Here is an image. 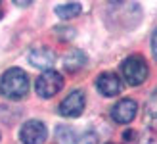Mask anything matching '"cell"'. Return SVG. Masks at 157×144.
<instances>
[{
  "instance_id": "cell-3",
  "label": "cell",
  "mask_w": 157,
  "mask_h": 144,
  "mask_svg": "<svg viewBox=\"0 0 157 144\" xmlns=\"http://www.w3.org/2000/svg\"><path fill=\"white\" fill-rule=\"evenodd\" d=\"M61 89H63V77L61 73L58 71H44V73L36 79L35 83V90L38 96H42V98H52V96H56Z\"/></svg>"
},
{
  "instance_id": "cell-9",
  "label": "cell",
  "mask_w": 157,
  "mask_h": 144,
  "mask_svg": "<svg viewBox=\"0 0 157 144\" xmlns=\"http://www.w3.org/2000/svg\"><path fill=\"white\" fill-rule=\"evenodd\" d=\"M84 63H86V56L81 50H71V52H67L65 58H63V67L67 71H77V69H81Z\"/></svg>"
},
{
  "instance_id": "cell-7",
  "label": "cell",
  "mask_w": 157,
  "mask_h": 144,
  "mask_svg": "<svg viewBox=\"0 0 157 144\" xmlns=\"http://www.w3.org/2000/svg\"><path fill=\"white\" fill-rule=\"evenodd\" d=\"M54 62H56V54H54L50 48H33L29 54V63L31 66H35L38 69H44V71H50Z\"/></svg>"
},
{
  "instance_id": "cell-8",
  "label": "cell",
  "mask_w": 157,
  "mask_h": 144,
  "mask_svg": "<svg viewBox=\"0 0 157 144\" xmlns=\"http://www.w3.org/2000/svg\"><path fill=\"white\" fill-rule=\"evenodd\" d=\"M96 89L104 96H115L121 92V79L117 77V73L105 71V73L98 75L96 79Z\"/></svg>"
},
{
  "instance_id": "cell-16",
  "label": "cell",
  "mask_w": 157,
  "mask_h": 144,
  "mask_svg": "<svg viewBox=\"0 0 157 144\" xmlns=\"http://www.w3.org/2000/svg\"><path fill=\"white\" fill-rule=\"evenodd\" d=\"M0 18H2V8H0Z\"/></svg>"
},
{
  "instance_id": "cell-13",
  "label": "cell",
  "mask_w": 157,
  "mask_h": 144,
  "mask_svg": "<svg viewBox=\"0 0 157 144\" xmlns=\"http://www.w3.org/2000/svg\"><path fill=\"white\" fill-rule=\"evenodd\" d=\"M73 29H65V27H56V35L59 38H73Z\"/></svg>"
},
{
  "instance_id": "cell-6",
  "label": "cell",
  "mask_w": 157,
  "mask_h": 144,
  "mask_svg": "<svg viewBox=\"0 0 157 144\" xmlns=\"http://www.w3.org/2000/svg\"><path fill=\"white\" fill-rule=\"evenodd\" d=\"M136 110H138V106H136L134 100L123 98L111 108V117H113V121L124 125V123H130L136 117Z\"/></svg>"
},
{
  "instance_id": "cell-10",
  "label": "cell",
  "mask_w": 157,
  "mask_h": 144,
  "mask_svg": "<svg viewBox=\"0 0 157 144\" xmlns=\"http://www.w3.org/2000/svg\"><path fill=\"white\" fill-rule=\"evenodd\" d=\"M81 12H82V6L78 4V2H69V4H59V6H56V15H59L61 19L77 18Z\"/></svg>"
},
{
  "instance_id": "cell-5",
  "label": "cell",
  "mask_w": 157,
  "mask_h": 144,
  "mask_svg": "<svg viewBox=\"0 0 157 144\" xmlns=\"http://www.w3.org/2000/svg\"><path fill=\"white\" fill-rule=\"evenodd\" d=\"M82 110H84V94L82 90H73V92H69L63 100H61L59 104V115H63V117H78L82 114Z\"/></svg>"
},
{
  "instance_id": "cell-4",
  "label": "cell",
  "mask_w": 157,
  "mask_h": 144,
  "mask_svg": "<svg viewBox=\"0 0 157 144\" xmlns=\"http://www.w3.org/2000/svg\"><path fill=\"white\" fill-rule=\"evenodd\" d=\"M48 137L46 125L38 119H31V121L23 123V127L19 129V138L23 144H42Z\"/></svg>"
},
{
  "instance_id": "cell-15",
  "label": "cell",
  "mask_w": 157,
  "mask_h": 144,
  "mask_svg": "<svg viewBox=\"0 0 157 144\" xmlns=\"http://www.w3.org/2000/svg\"><path fill=\"white\" fill-rule=\"evenodd\" d=\"M140 144H157V138H144Z\"/></svg>"
},
{
  "instance_id": "cell-12",
  "label": "cell",
  "mask_w": 157,
  "mask_h": 144,
  "mask_svg": "<svg viewBox=\"0 0 157 144\" xmlns=\"http://www.w3.org/2000/svg\"><path fill=\"white\" fill-rule=\"evenodd\" d=\"M146 111L151 119H157V92L150 98V102H147V106H146Z\"/></svg>"
},
{
  "instance_id": "cell-1",
  "label": "cell",
  "mask_w": 157,
  "mask_h": 144,
  "mask_svg": "<svg viewBox=\"0 0 157 144\" xmlns=\"http://www.w3.org/2000/svg\"><path fill=\"white\" fill-rule=\"evenodd\" d=\"M29 90V75L19 67H12L0 77V94L10 100H21Z\"/></svg>"
},
{
  "instance_id": "cell-11",
  "label": "cell",
  "mask_w": 157,
  "mask_h": 144,
  "mask_svg": "<svg viewBox=\"0 0 157 144\" xmlns=\"http://www.w3.org/2000/svg\"><path fill=\"white\" fill-rule=\"evenodd\" d=\"M73 144H98V134L94 133V131H86V133H82Z\"/></svg>"
},
{
  "instance_id": "cell-2",
  "label": "cell",
  "mask_w": 157,
  "mask_h": 144,
  "mask_svg": "<svg viewBox=\"0 0 157 144\" xmlns=\"http://www.w3.org/2000/svg\"><path fill=\"white\" fill-rule=\"evenodd\" d=\"M123 77L127 79V83L132 86L142 85L147 79V63L142 56H128L121 66Z\"/></svg>"
},
{
  "instance_id": "cell-14",
  "label": "cell",
  "mask_w": 157,
  "mask_h": 144,
  "mask_svg": "<svg viewBox=\"0 0 157 144\" xmlns=\"http://www.w3.org/2000/svg\"><path fill=\"white\" fill-rule=\"evenodd\" d=\"M151 52H153V58L157 60V29H155V33L151 35Z\"/></svg>"
}]
</instances>
